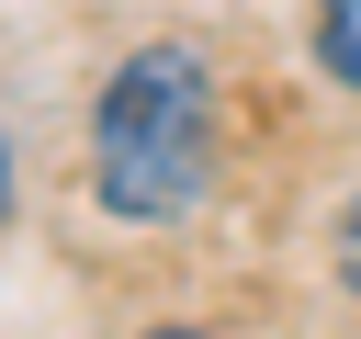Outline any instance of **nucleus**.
I'll use <instances>...</instances> for the list:
<instances>
[{"mask_svg": "<svg viewBox=\"0 0 361 339\" xmlns=\"http://www.w3.org/2000/svg\"><path fill=\"white\" fill-rule=\"evenodd\" d=\"M0 226H11V124H0Z\"/></svg>", "mask_w": 361, "mask_h": 339, "instance_id": "obj_4", "label": "nucleus"}, {"mask_svg": "<svg viewBox=\"0 0 361 339\" xmlns=\"http://www.w3.org/2000/svg\"><path fill=\"white\" fill-rule=\"evenodd\" d=\"M327 271L361 294V181H350V203H338V226H327Z\"/></svg>", "mask_w": 361, "mask_h": 339, "instance_id": "obj_3", "label": "nucleus"}, {"mask_svg": "<svg viewBox=\"0 0 361 339\" xmlns=\"http://www.w3.org/2000/svg\"><path fill=\"white\" fill-rule=\"evenodd\" d=\"M226 170V90L192 34H147L90 90V203L113 226H180Z\"/></svg>", "mask_w": 361, "mask_h": 339, "instance_id": "obj_1", "label": "nucleus"}, {"mask_svg": "<svg viewBox=\"0 0 361 339\" xmlns=\"http://www.w3.org/2000/svg\"><path fill=\"white\" fill-rule=\"evenodd\" d=\"M135 339H214V328H135Z\"/></svg>", "mask_w": 361, "mask_h": 339, "instance_id": "obj_5", "label": "nucleus"}, {"mask_svg": "<svg viewBox=\"0 0 361 339\" xmlns=\"http://www.w3.org/2000/svg\"><path fill=\"white\" fill-rule=\"evenodd\" d=\"M305 45H316V79H338L361 102V0H316L305 11Z\"/></svg>", "mask_w": 361, "mask_h": 339, "instance_id": "obj_2", "label": "nucleus"}]
</instances>
